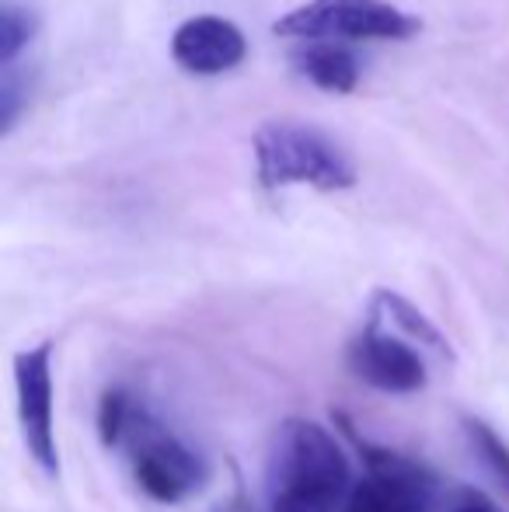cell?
<instances>
[{"label": "cell", "mask_w": 509, "mask_h": 512, "mask_svg": "<svg viewBox=\"0 0 509 512\" xmlns=\"http://www.w3.org/2000/svg\"><path fill=\"white\" fill-rule=\"evenodd\" d=\"M370 314H374L377 321H384L387 328H394V331H401V335L415 338V342H426V345H433V349H440V352H450L447 349V338H443L440 331H436L433 324L422 317V310H415L405 297H398V293L377 290L374 293V304H370Z\"/></svg>", "instance_id": "10"}, {"label": "cell", "mask_w": 509, "mask_h": 512, "mask_svg": "<svg viewBox=\"0 0 509 512\" xmlns=\"http://www.w3.org/2000/svg\"><path fill=\"white\" fill-rule=\"evenodd\" d=\"M35 32H39L35 11L4 0V7H0V67H14V60L35 39Z\"/></svg>", "instance_id": "11"}, {"label": "cell", "mask_w": 509, "mask_h": 512, "mask_svg": "<svg viewBox=\"0 0 509 512\" xmlns=\"http://www.w3.org/2000/svg\"><path fill=\"white\" fill-rule=\"evenodd\" d=\"M129 460H133V478L143 488V495H150L154 502H182L203 485L206 467L189 446L171 432L157 429V422H150L147 415H136L133 429H129L126 443Z\"/></svg>", "instance_id": "4"}, {"label": "cell", "mask_w": 509, "mask_h": 512, "mask_svg": "<svg viewBox=\"0 0 509 512\" xmlns=\"http://www.w3.org/2000/svg\"><path fill=\"white\" fill-rule=\"evenodd\" d=\"M353 492V471L342 443L311 418L283 422L269 457L265 512H342Z\"/></svg>", "instance_id": "1"}, {"label": "cell", "mask_w": 509, "mask_h": 512, "mask_svg": "<svg viewBox=\"0 0 509 512\" xmlns=\"http://www.w3.org/2000/svg\"><path fill=\"white\" fill-rule=\"evenodd\" d=\"M360 450L367 471L353 481L342 512H433L436 481L426 467L370 443H360Z\"/></svg>", "instance_id": "5"}, {"label": "cell", "mask_w": 509, "mask_h": 512, "mask_svg": "<svg viewBox=\"0 0 509 512\" xmlns=\"http://www.w3.org/2000/svg\"><path fill=\"white\" fill-rule=\"evenodd\" d=\"M248 56V42L234 21L220 14H196L171 35V60L192 77H217Z\"/></svg>", "instance_id": "8"}, {"label": "cell", "mask_w": 509, "mask_h": 512, "mask_svg": "<svg viewBox=\"0 0 509 512\" xmlns=\"http://www.w3.org/2000/svg\"><path fill=\"white\" fill-rule=\"evenodd\" d=\"M443 512H503V509H499L489 495L464 488V492L450 495V502H447V509H443Z\"/></svg>", "instance_id": "15"}, {"label": "cell", "mask_w": 509, "mask_h": 512, "mask_svg": "<svg viewBox=\"0 0 509 512\" xmlns=\"http://www.w3.org/2000/svg\"><path fill=\"white\" fill-rule=\"evenodd\" d=\"M255 171L262 189L311 185L318 192H346L356 185L349 150L325 129L297 119H272L255 133Z\"/></svg>", "instance_id": "2"}, {"label": "cell", "mask_w": 509, "mask_h": 512, "mask_svg": "<svg viewBox=\"0 0 509 512\" xmlns=\"http://www.w3.org/2000/svg\"><path fill=\"white\" fill-rule=\"evenodd\" d=\"M422 28L415 14L387 0H307L276 18L272 32L283 39L328 42V39H412Z\"/></svg>", "instance_id": "3"}, {"label": "cell", "mask_w": 509, "mask_h": 512, "mask_svg": "<svg viewBox=\"0 0 509 512\" xmlns=\"http://www.w3.org/2000/svg\"><path fill=\"white\" fill-rule=\"evenodd\" d=\"M468 436H471V443H475L478 457L485 460V467L496 474V481L509 492V446L503 443V436L492 432L485 422H478V418L468 422Z\"/></svg>", "instance_id": "13"}, {"label": "cell", "mask_w": 509, "mask_h": 512, "mask_svg": "<svg viewBox=\"0 0 509 512\" xmlns=\"http://www.w3.org/2000/svg\"><path fill=\"white\" fill-rule=\"evenodd\" d=\"M220 512H258V509L252 506V502L245 499V495L238 492V495H234L231 502H224V506H220Z\"/></svg>", "instance_id": "16"}, {"label": "cell", "mask_w": 509, "mask_h": 512, "mask_svg": "<svg viewBox=\"0 0 509 512\" xmlns=\"http://www.w3.org/2000/svg\"><path fill=\"white\" fill-rule=\"evenodd\" d=\"M136 415H140V408L133 405V398H129L126 391L102 394V405H98V436H102V443L109 446V450L126 443Z\"/></svg>", "instance_id": "12"}, {"label": "cell", "mask_w": 509, "mask_h": 512, "mask_svg": "<svg viewBox=\"0 0 509 512\" xmlns=\"http://www.w3.org/2000/svg\"><path fill=\"white\" fill-rule=\"evenodd\" d=\"M293 67L321 91L332 95H349L360 84V60L353 49L339 46V42H307L304 49L293 53Z\"/></svg>", "instance_id": "9"}, {"label": "cell", "mask_w": 509, "mask_h": 512, "mask_svg": "<svg viewBox=\"0 0 509 512\" xmlns=\"http://www.w3.org/2000/svg\"><path fill=\"white\" fill-rule=\"evenodd\" d=\"M25 105H28V77L14 67H4V74H0V133H11L18 126Z\"/></svg>", "instance_id": "14"}, {"label": "cell", "mask_w": 509, "mask_h": 512, "mask_svg": "<svg viewBox=\"0 0 509 512\" xmlns=\"http://www.w3.org/2000/svg\"><path fill=\"white\" fill-rule=\"evenodd\" d=\"M349 366L356 377L384 394H415L426 387V363L419 349L374 314L349 345Z\"/></svg>", "instance_id": "7"}, {"label": "cell", "mask_w": 509, "mask_h": 512, "mask_svg": "<svg viewBox=\"0 0 509 512\" xmlns=\"http://www.w3.org/2000/svg\"><path fill=\"white\" fill-rule=\"evenodd\" d=\"M14 391H18V422L28 457L60 478V450H56V411H53V342L14 352Z\"/></svg>", "instance_id": "6"}]
</instances>
